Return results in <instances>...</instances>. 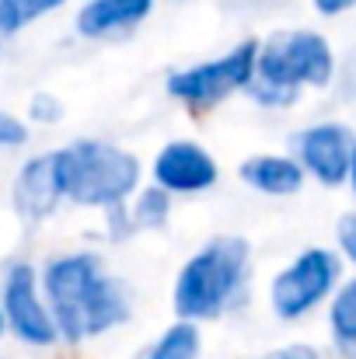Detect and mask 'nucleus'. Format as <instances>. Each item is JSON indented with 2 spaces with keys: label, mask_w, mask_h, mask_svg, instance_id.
<instances>
[{
  "label": "nucleus",
  "mask_w": 356,
  "mask_h": 359,
  "mask_svg": "<svg viewBox=\"0 0 356 359\" xmlns=\"http://www.w3.org/2000/svg\"><path fill=\"white\" fill-rule=\"evenodd\" d=\"M46 300L60 339L84 342L129 318V297L109 279L95 255H63L46 265Z\"/></svg>",
  "instance_id": "obj_1"
},
{
  "label": "nucleus",
  "mask_w": 356,
  "mask_h": 359,
  "mask_svg": "<svg viewBox=\"0 0 356 359\" xmlns=\"http://www.w3.org/2000/svg\"><path fill=\"white\" fill-rule=\"evenodd\" d=\"M63 199L81 206H119L140 185V161L112 143L77 140L53 154Z\"/></svg>",
  "instance_id": "obj_2"
},
{
  "label": "nucleus",
  "mask_w": 356,
  "mask_h": 359,
  "mask_svg": "<svg viewBox=\"0 0 356 359\" xmlns=\"http://www.w3.org/2000/svg\"><path fill=\"white\" fill-rule=\"evenodd\" d=\"M248 255H251L248 241L235 234L213 238L203 251H196L178 272L175 314L189 325L217 318L231 304L248 272Z\"/></svg>",
  "instance_id": "obj_3"
},
{
  "label": "nucleus",
  "mask_w": 356,
  "mask_h": 359,
  "mask_svg": "<svg viewBox=\"0 0 356 359\" xmlns=\"http://www.w3.org/2000/svg\"><path fill=\"white\" fill-rule=\"evenodd\" d=\"M332 70H336L332 46L318 32H283L272 35L265 46H258L251 91L262 102L286 105L297 98L301 84L325 88L332 81Z\"/></svg>",
  "instance_id": "obj_4"
},
{
  "label": "nucleus",
  "mask_w": 356,
  "mask_h": 359,
  "mask_svg": "<svg viewBox=\"0 0 356 359\" xmlns=\"http://www.w3.org/2000/svg\"><path fill=\"white\" fill-rule=\"evenodd\" d=\"M336 279H339V258L325 248H308L272 279L269 304H272L276 318L297 321L332 293Z\"/></svg>",
  "instance_id": "obj_5"
},
{
  "label": "nucleus",
  "mask_w": 356,
  "mask_h": 359,
  "mask_svg": "<svg viewBox=\"0 0 356 359\" xmlns=\"http://www.w3.org/2000/svg\"><path fill=\"white\" fill-rule=\"evenodd\" d=\"M255 63H258V42L248 39V42L235 46L220 60H210V63L185 67V70L171 74L168 77V91L175 98L203 109V105H213V102L235 95L241 88H248L255 81Z\"/></svg>",
  "instance_id": "obj_6"
},
{
  "label": "nucleus",
  "mask_w": 356,
  "mask_h": 359,
  "mask_svg": "<svg viewBox=\"0 0 356 359\" xmlns=\"http://www.w3.org/2000/svg\"><path fill=\"white\" fill-rule=\"evenodd\" d=\"M4 321L11 325V332L28 342V346H53L60 339L53 314L35 286V269L28 262H18L7 269L4 279Z\"/></svg>",
  "instance_id": "obj_7"
},
{
  "label": "nucleus",
  "mask_w": 356,
  "mask_h": 359,
  "mask_svg": "<svg viewBox=\"0 0 356 359\" xmlns=\"http://www.w3.org/2000/svg\"><path fill=\"white\" fill-rule=\"evenodd\" d=\"M353 133L339 122H322L311 126L304 133H297L294 147H297V164L315 175L322 185H343L350 178V164H353Z\"/></svg>",
  "instance_id": "obj_8"
},
{
  "label": "nucleus",
  "mask_w": 356,
  "mask_h": 359,
  "mask_svg": "<svg viewBox=\"0 0 356 359\" xmlns=\"http://www.w3.org/2000/svg\"><path fill=\"white\" fill-rule=\"evenodd\" d=\"M154 182L164 192H203L217 182V161L192 140H171L154 161Z\"/></svg>",
  "instance_id": "obj_9"
},
{
  "label": "nucleus",
  "mask_w": 356,
  "mask_h": 359,
  "mask_svg": "<svg viewBox=\"0 0 356 359\" xmlns=\"http://www.w3.org/2000/svg\"><path fill=\"white\" fill-rule=\"evenodd\" d=\"M63 192H60V178H56V164H53V154L46 157H35L21 168L18 182H14V206L21 213V220L35 224V220H46L56 206H60Z\"/></svg>",
  "instance_id": "obj_10"
},
{
  "label": "nucleus",
  "mask_w": 356,
  "mask_h": 359,
  "mask_svg": "<svg viewBox=\"0 0 356 359\" xmlns=\"http://www.w3.org/2000/svg\"><path fill=\"white\" fill-rule=\"evenodd\" d=\"M237 171H241V182H248L251 189H258L265 196H294L304 185V168L290 157H279V154L248 157Z\"/></svg>",
  "instance_id": "obj_11"
},
{
  "label": "nucleus",
  "mask_w": 356,
  "mask_h": 359,
  "mask_svg": "<svg viewBox=\"0 0 356 359\" xmlns=\"http://www.w3.org/2000/svg\"><path fill=\"white\" fill-rule=\"evenodd\" d=\"M150 11H154V0H91L77 14V32L88 39H98L119 28H133Z\"/></svg>",
  "instance_id": "obj_12"
},
{
  "label": "nucleus",
  "mask_w": 356,
  "mask_h": 359,
  "mask_svg": "<svg viewBox=\"0 0 356 359\" xmlns=\"http://www.w3.org/2000/svg\"><path fill=\"white\" fill-rule=\"evenodd\" d=\"M199 353H203L199 328L189 325V321H178L150 346L147 359H199Z\"/></svg>",
  "instance_id": "obj_13"
},
{
  "label": "nucleus",
  "mask_w": 356,
  "mask_h": 359,
  "mask_svg": "<svg viewBox=\"0 0 356 359\" xmlns=\"http://www.w3.org/2000/svg\"><path fill=\"white\" fill-rule=\"evenodd\" d=\"M329 325H332V335H336L339 349H346V353L356 356V279H350V283L336 293Z\"/></svg>",
  "instance_id": "obj_14"
},
{
  "label": "nucleus",
  "mask_w": 356,
  "mask_h": 359,
  "mask_svg": "<svg viewBox=\"0 0 356 359\" xmlns=\"http://www.w3.org/2000/svg\"><path fill=\"white\" fill-rule=\"evenodd\" d=\"M63 0H0V32L14 35L18 28L46 18L49 11H56Z\"/></svg>",
  "instance_id": "obj_15"
},
{
  "label": "nucleus",
  "mask_w": 356,
  "mask_h": 359,
  "mask_svg": "<svg viewBox=\"0 0 356 359\" xmlns=\"http://www.w3.org/2000/svg\"><path fill=\"white\" fill-rule=\"evenodd\" d=\"M168 210H171L168 192H164V189H147V192L136 199L133 217H136L140 227H161V224L168 220Z\"/></svg>",
  "instance_id": "obj_16"
},
{
  "label": "nucleus",
  "mask_w": 356,
  "mask_h": 359,
  "mask_svg": "<svg viewBox=\"0 0 356 359\" xmlns=\"http://www.w3.org/2000/svg\"><path fill=\"white\" fill-rule=\"evenodd\" d=\"M25 140H28V126L11 112H0V147L11 150V147H21Z\"/></svg>",
  "instance_id": "obj_17"
},
{
  "label": "nucleus",
  "mask_w": 356,
  "mask_h": 359,
  "mask_svg": "<svg viewBox=\"0 0 356 359\" xmlns=\"http://www.w3.org/2000/svg\"><path fill=\"white\" fill-rule=\"evenodd\" d=\"M28 112H32V119H39V122H56L63 116V105L53 95H35L32 105H28Z\"/></svg>",
  "instance_id": "obj_18"
},
{
  "label": "nucleus",
  "mask_w": 356,
  "mask_h": 359,
  "mask_svg": "<svg viewBox=\"0 0 356 359\" xmlns=\"http://www.w3.org/2000/svg\"><path fill=\"white\" fill-rule=\"evenodd\" d=\"M336 238H339V248H343V255L350 258L356 265V213H346L343 220H339V227H336Z\"/></svg>",
  "instance_id": "obj_19"
},
{
  "label": "nucleus",
  "mask_w": 356,
  "mask_h": 359,
  "mask_svg": "<svg viewBox=\"0 0 356 359\" xmlns=\"http://www.w3.org/2000/svg\"><path fill=\"white\" fill-rule=\"evenodd\" d=\"M315 7H318V14H325V18H336V14H346V11H353L356 0H315Z\"/></svg>",
  "instance_id": "obj_20"
},
{
  "label": "nucleus",
  "mask_w": 356,
  "mask_h": 359,
  "mask_svg": "<svg viewBox=\"0 0 356 359\" xmlns=\"http://www.w3.org/2000/svg\"><path fill=\"white\" fill-rule=\"evenodd\" d=\"M265 359H318V353L311 346H286V349H279V353H272Z\"/></svg>",
  "instance_id": "obj_21"
},
{
  "label": "nucleus",
  "mask_w": 356,
  "mask_h": 359,
  "mask_svg": "<svg viewBox=\"0 0 356 359\" xmlns=\"http://www.w3.org/2000/svg\"><path fill=\"white\" fill-rule=\"evenodd\" d=\"M350 182H353V192H356V143H353V164H350Z\"/></svg>",
  "instance_id": "obj_22"
},
{
  "label": "nucleus",
  "mask_w": 356,
  "mask_h": 359,
  "mask_svg": "<svg viewBox=\"0 0 356 359\" xmlns=\"http://www.w3.org/2000/svg\"><path fill=\"white\" fill-rule=\"evenodd\" d=\"M4 325H7V321H4V311H0V335H4Z\"/></svg>",
  "instance_id": "obj_23"
}]
</instances>
